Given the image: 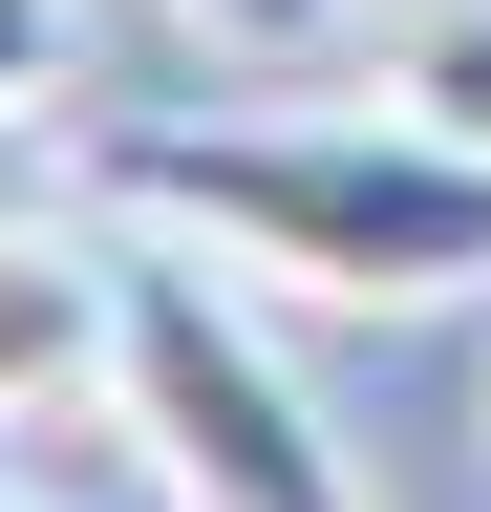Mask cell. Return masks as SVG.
I'll return each mask as SVG.
<instances>
[{"mask_svg": "<svg viewBox=\"0 0 491 512\" xmlns=\"http://www.w3.org/2000/svg\"><path fill=\"white\" fill-rule=\"evenodd\" d=\"M129 384V235L86 214H0V427H43V406H107Z\"/></svg>", "mask_w": 491, "mask_h": 512, "instance_id": "cell-3", "label": "cell"}, {"mask_svg": "<svg viewBox=\"0 0 491 512\" xmlns=\"http://www.w3.org/2000/svg\"><path fill=\"white\" fill-rule=\"evenodd\" d=\"M107 427L150 448L171 512H363L342 427L299 406V363L257 342V278H214L193 235H129V384H107Z\"/></svg>", "mask_w": 491, "mask_h": 512, "instance_id": "cell-2", "label": "cell"}, {"mask_svg": "<svg viewBox=\"0 0 491 512\" xmlns=\"http://www.w3.org/2000/svg\"><path fill=\"white\" fill-rule=\"evenodd\" d=\"M214 64H321V43H363V0H171Z\"/></svg>", "mask_w": 491, "mask_h": 512, "instance_id": "cell-6", "label": "cell"}, {"mask_svg": "<svg viewBox=\"0 0 491 512\" xmlns=\"http://www.w3.org/2000/svg\"><path fill=\"white\" fill-rule=\"evenodd\" d=\"M65 107H86V0H0V128L65 150Z\"/></svg>", "mask_w": 491, "mask_h": 512, "instance_id": "cell-5", "label": "cell"}, {"mask_svg": "<svg viewBox=\"0 0 491 512\" xmlns=\"http://www.w3.org/2000/svg\"><path fill=\"white\" fill-rule=\"evenodd\" d=\"M363 107L449 128V150H491V0H406L385 43H363Z\"/></svg>", "mask_w": 491, "mask_h": 512, "instance_id": "cell-4", "label": "cell"}, {"mask_svg": "<svg viewBox=\"0 0 491 512\" xmlns=\"http://www.w3.org/2000/svg\"><path fill=\"white\" fill-rule=\"evenodd\" d=\"M65 192L129 235H193L214 278L299 320H449L491 299V150L406 107H214V128H65Z\"/></svg>", "mask_w": 491, "mask_h": 512, "instance_id": "cell-1", "label": "cell"}, {"mask_svg": "<svg viewBox=\"0 0 491 512\" xmlns=\"http://www.w3.org/2000/svg\"><path fill=\"white\" fill-rule=\"evenodd\" d=\"M0 512H22V491H0Z\"/></svg>", "mask_w": 491, "mask_h": 512, "instance_id": "cell-7", "label": "cell"}]
</instances>
